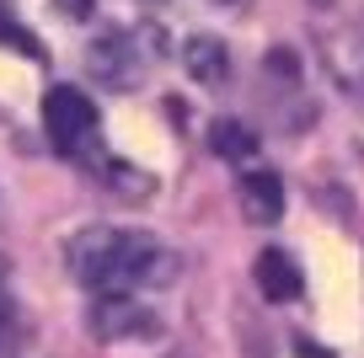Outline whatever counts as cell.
<instances>
[{
  "mask_svg": "<svg viewBox=\"0 0 364 358\" xmlns=\"http://www.w3.org/2000/svg\"><path fill=\"white\" fill-rule=\"evenodd\" d=\"M6 273H11V262H6V257H0V294H6Z\"/></svg>",
  "mask_w": 364,
  "mask_h": 358,
  "instance_id": "cell-11",
  "label": "cell"
},
{
  "mask_svg": "<svg viewBox=\"0 0 364 358\" xmlns=\"http://www.w3.org/2000/svg\"><path fill=\"white\" fill-rule=\"evenodd\" d=\"M209 145H215V156H225V161L257 156V134H252L247 124H236V118H220V124L209 129Z\"/></svg>",
  "mask_w": 364,
  "mask_h": 358,
  "instance_id": "cell-7",
  "label": "cell"
},
{
  "mask_svg": "<svg viewBox=\"0 0 364 358\" xmlns=\"http://www.w3.org/2000/svg\"><path fill=\"white\" fill-rule=\"evenodd\" d=\"M54 6H59L65 16H86V0H54Z\"/></svg>",
  "mask_w": 364,
  "mask_h": 358,
  "instance_id": "cell-10",
  "label": "cell"
},
{
  "mask_svg": "<svg viewBox=\"0 0 364 358\" xmlns=\"http://www.w3.org/2000/svg\"><path fill=\"white\" fill-rule=\"evenodd\" d=\"M16 353H22V315L0 294V358H16Z\"/></svg>",
  "mask_w": 364,
  "mask_h": 358,
  "instance_id": "cell-8",
  "label": "cell"
},
{
  "mask_svg": "<svg viewBox=\"0 0 364 358\" xmlns=\"http://www.w3.org/2000/svg\"><path fill=\"white\" fill-rule=\"evenodd\" d=\"M236 198H241V214H247L252 224H273L284 214V177H279V171H247Z\"/></svg>",
  "mask_w": 364,
  "mask_h": 358,
  "instance_id": "cell-4",
  "label": "cell"
},
{
  "mask_svg": "<svg viewBox=\"0 0 364 358\" xmlns=\"http://www.w3.org/2000/svg\"><path fill=\"white\" fill-rule=\"evenodd\" d=\"M359 86H364V80H359Z\"/></svg>",
  "mask_w": 364,
  "mask_h": 358,
  "instance_id": "cell-12",
  "label": "cell"
},
{
  "mask_svg": "<svg viewBox=\"0 0 364 358\" xmlns=\"http://www.w3.org/2000/svg\"><path fill=\"white\" fill-rule=\"evenodd\" d=\"M257 289H262L268 305L300 300V268L284 257V251H262V257H257Z\"/></svg>",
  "mask_w": 364,
  "mask_h": 358,
  "instance_id": "cell-6",
  "label": "cell"
},
{
  "mask_svg": "<svg viewBox=\"0 0 364 358\" xmlns=\"http://www.w3.org/2000/svg\"><path fill=\"white\" fill-rule=\"evenodd\" d=\"M182 70H188V80H198V86H225L230 48L220 43V38H209V33H193L182 43Z\"/></svg>",
  "mask_w": 364,
  "mask_h": 358,
  "instance_id": "cell-5",
  "label": "cell"
},
{
  "mask_svg": "<svg viewBox=\"0 0 364 358\" xmlns=\"http://www.w3.org/2000/svg\"><path fill=\"white\" fill-rule=\"evenodd\" d=\"M43 129H48V139H54V150L75 156V150H86L91 134H97V107H91L86 91L54 86L43 97Z\"/></svg>",
  "mask_w": 364,
  "mask_h": 358,
  "instance_id": "cell-3",
  "label": "cell"
},
{
  "mask_svg": "<svg viewBox=\"0 0 364 358\" xmlns=\"http://www.w3.org/2000/svg\"><path fill=\"white\" fill-rule=\"evenodd\" d=\"M70 278L86 283L91 294H134L161 289L182 273V257L161 246L145 230H118V224H86L65 241Z\"/></svg>",
  "mask_w": 364,
  "mask_h": 358,
  "instance_id": "cell-1",
  "label": "cell"
},
{
  "mask_svg": "<svg viewBox=\"0 0 364 358\" xmlns=\"http://www.w3.org/2000/svg\"><path fill=\"white\" fill-rule=\"evenodd\" d=\"M0 38H11V43H22V54H38V48H33V38H27L22 27H11V22H0Z\"/></svg>",
  "mask_w": 364,
  "mask_h": 358,
  "instance_id": "cell-9",
  "label": "cell"
},
{
  "mask_svg": "<svg viewBox=\"0 0 364 358\" xmlns=\"http://www.w3.org/2000/svg\"><path fill=\"white\" fill-rule=\"evenodd\" d=\"M86 326L102 342H139V337H161V315L139 305V294H97L86 310Z\"/></svg>",
  "mask_w": 364,
  "mask_h": 358,
  "instance_id": "cell-2",
  "label": "cell"
}]
</instances>
